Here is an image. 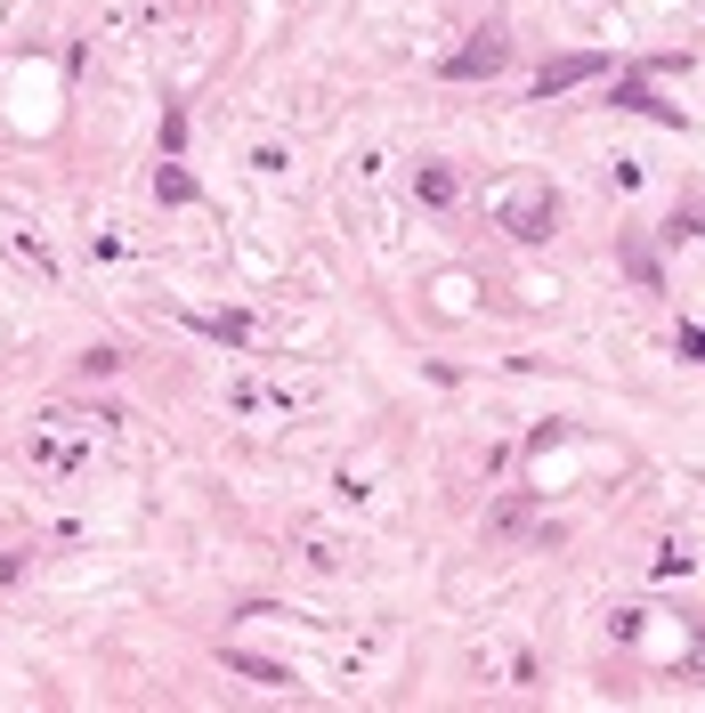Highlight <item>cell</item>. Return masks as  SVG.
Here are the masks:
<instances>
[{"mask_svg": "<svg viewBox=\"0 0 705 713\" xmlns=\"http://www.w3.org/2000/svg\"><path fill=\"white\" fill-rule=\"evenodd\" d=\"M227 665H236V674H252V681H293L284 665H268V657H243V648H227Z\"/></svg>", "mask_w": 705, "mask_h": 713, "instance_id": "cell-8", "label": "cell"}, {"mask_svg": "<svg viewBox=\"0 0 705 713\" xmlns=\"http://www.w3.org/2000/svg\"><path fill=\"white\" fill-rule=\"evenodd\" d=\"M592 73H600V57H552V66L535 73V90L552 98V90H568V81H592Z\"/></svg>", "mask_w": 705, "mask_h": 713, "instance_id": "cell-3", "label": "cell"}, {"mask_svg": "<svg viewBox=\"0 0 705 713\" xmlns=\"http://www.w3.org/2000/svg\"><path fill=\"white\" fill-rule=\"evenodd\" d=\"M503 41H470L463 57H446V81H479V73H503Z\"/></svg>", "mask_w": 705, "mask_h": 713, "instance_id": "cell-2", "label": "cell"}, {"mask_svg": "<svg viewBox=\"0 0 705 713\" xmlns=\"http://www.w3.org/2000/svg\"><path fill=\"white\" fill-rule=\"evenodd\" d=\"M552 219H559L552 186H503V195H494V227H503V236H520V244H544Z\"/></svg>", "mask_w": 705, "mask_h": 713, "instance_id": "cell-1", "label": "cell"}, {"mask_svg": "<svg viewBox=\"0 0 705 713\" xmlns=\"http://www.w3.org/2000/svg\"><path fill=\"white\" fill-rule=\"evenodd\" d=\"M155 195H162V203H195V179H186L179 162H162V171H155Z\"/></svg>", "mask_w": 705, "mask_h": 713, "instance_id": "cell-6", "label": "cell"}, {"mask_svg": "<svg viewBox=\"0 0 705 713\" xmlns=\"http://www.w3.org/2000/svg\"><path fill=\"white\" fill-rule=\"evenodd\" d=\"M195 332H212V341H236V349H252V325L243 317H186Z\"/></svg>", "mask_w": 705, "mask_h": 713, "instance_id": "cell-5", "label": "cell"}, {"mask_svg": "<svg viewBox=\"0 0 705 713\" xmlns=\"http://www.w3.org/2000/svg\"><path fill=\"white\" fill-rule=\"evenodd\" d=\"M625 268H633V276H640V292H666V268H657V251H649V244H640V236L625 244Z\"/></svg>", "mask_w": 705, "mask_h": 713, "instance_id": "cell-4", "label": "cell"}, {"mask_svg": "<svg viewBox=\"0 0 705 713\" xmlns=\"http://www.w3.org/2000/svg\"><path fill=\"white\" fill-rule=\"evenodd\" d=\"M422 203H430V212H446V203H454V171L430 162V171H422Z\"/></svg>", "mask_w": 705, "mask_h": 713, "instance_id": "cell-7", "label": "cell"}]
</instances>
